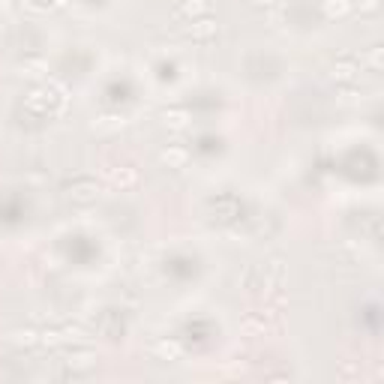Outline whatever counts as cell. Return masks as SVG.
I'll list each match as a JSON object with an SVG mask.
<instances>
[{"label":"cell","mask_w":384,"mask_h":384,"mask_svg":"<svg viewBox=\"0 0 384 384\" xmlns=\"http://www.w3.org/2000/svg\"><path fill=\"white\" fill-rule=\"evenodd\" d=\"M120 126H123L120 114H99L96 123H94V130H120Z\"/></svg>","instance_id":"d6986e66"},{"label":"cell","mask_w":384,"mask_h":384,"mask_svg":"<svg viewBox=\"0 0 384 384\" xmlns=\"http://www.w3.org/2000/svg\"><path fill=\"white\" fill-rule=\"evenodd\" d=\"M12 16V0H0V21H6Z\"/></svg>","instance_id":"44dd1931"},{"label":"cell","mask_w":384,"mask_h":384,"mask_svg":"<svg viewBox=\"0 0 384 384\" xmlns=\"http://www.w3.org/2000/svg\"><path fill=\"white\" fill-rule=\"evenodd\" d=\"M9 342L16 345V349H33V345H40V330H33V327H18V330H12Z\"/></svg>","instance_id":"5bb4252c"},{"label":"cell","mask_w":384,"mask_h":384,"mask_svg":"<svg viewBox=\"0 0 384 384\" xmlns=\"http://www.w3.org/2000/svg\"><path fill=\"white\" fill-rule=\"evenodd\" d=\"M249 4H252L255 9H271V6L279 4V0H249Z\"/></svg>","instance_id":"7402d4cb"},{"label":"cell","mask_w":384,"mask_h":384,"mask_svg":"<svg viewBox=\"0 0 384 384\" xmlns=\"http://www.w3.org/2000/svg\"><path fill=\"white\" fill-rule=\"evenodd\" d=\"M99 196H102V186L94 177H75V181L63 186V198L72 204H94L99 201Z\"/></svg>","instance_id":"6da1fadb"},{"label":"cell","mask_w":384,"mask_h":384,"mask_svg":"<svg viewBox=\"0 0 384 384\" xmlns=\"http://www.w3.org/2000/svg\"><path fill=\"white\" fill-rule=\"evenodd\" d=\"M150 354L157 357V361H162V363H174V361H181L183 357V345L174 337H162V339H157L150 345Z\"/></svg>","instance_id":"5b68a950"},{"label":"cell","mask_w":384,"mask_h":384,"mask_svg":"<svg viewBox=\"0 0 384 384\" xmlns=\"http://www.w3.org/2000/svg\"><path fill=\"white\" fill-rule=\"evenodd\" d=\"M361 63H366V67L373 69V72H381V69H384V48H381V45H373V48H369L366 55L361 57Z\"/></svg>","instance_id":"e0dca14e"},{"label":"cell","mask_w":384,"mask_h":384,"mask_svg":"<svg viewBox=\"0 0 384 384\" xmlns=\"http://www.w3.org/2000/svg\"><path fill=\"white\" fill-rule=\"evenodd\" d=\"M60 334H63V345H84L87 342V334H84V327L81 324H67V327H60Z\"/></svg>","instance_id":"2e32d148"},{"label":"cell","mask_w":384,"mask_h":384,"mask_svg":"<svg viewBox=\"0 0 384 384\" xmlns=\"http://www.w3.org/2000/svg\"><path fill=\"white\" fill-rule=\"evenodd\" d=\"M24 111L36 114V118H51V106H48V96H45V91H43V84L33 87V91L24 96Z\"/></svg>","instance_id":"ba28073f"},{"label":"cell","mask_w":384,"mask_h":384,"mask_svg":"<svg viewBox=\"0 0 384 384\" xmlns=\"http://www.w3.org/2000/svg\"><path fill=\"white\" fill-rule=\"evenodd\" d=\"M108 183L118 186V189H132L138 183V174H135V169H130V165H120V169L108 171Z\"/></svg>","instance_id":"4fadbf2b"},{"label":"cell","mask_w":384,"mask_h":384,"mask_svg":"<svg viewBox=\"0 0 384 384\" xmlns=\"http://www.w3.org/2000/svg\"><path fill=\"white\" fill-rule=\"evenodd\" d=\"M271 322H273V312L271 310L249 312L247 318H243V330H247V334H264V330L271 327Z\"/></svg>","instance_id":"7c38bea8"},{"label":"cell","mask_w":384,"mask_h":384,"mask_svg":"<svg viewBox=\"0 0 384 384\" xmlns=\"http://www.w3.org/2000/svg\"><path fill=\"white\" fill-rule=\"evenodd\" d=\"M159 120H162L165 130L181 132V130H186V126H189V120H192V118H189V111H186L183 106H169V108H162Z\"/></svg>","instance_id":"52a82bcc"},{"label":"cell","mask_w":384,"mask_h":384,"mask_svg":"<svg viewBox=\"0 0 384 384\" xmlns=\"http://www.w3.org/2000/svg\"><path fill=\"white\" fill-rule=\"evenodd\" d=\"M40 345H43V349H60V345H63L60 327H45V330H40Z\"/></svg>","instance_id":"ac0fdd59"},{"label":"cell","mask_w":384,"mask_h":384,"mask_svg":"<svg viewBox=\"0 0 384 384\" xmlns=\"http://www.w3.org/2000/svg\"><path fill=\"white\" fill-rule=\"evenodd\" d=\"M381 9V0H351V12H361V16H375Z\"/></svg>","instance_id":"ffe728a7"},{"label":"cell","mask_w":384,"mask_h":384,"mask_svg":"<svg viewBox=\"0 0 384 384\" xmlns=\"http://www.w3.org/2000/svg\"><path fill=\"white\" fill-rule=\"evenodd\" d=\"M183 33H186V40H192V43H210L213 36L220 33V21H216L213 16L192 18V21H186Z\"/></svg>","instance_id":"3957f363"},{"label":"cell","mask_w":384,"mask_h":384,"mask_svg":"<svg viewBox=\"0 0 384 384\" xmlns=\"http://www.w3.org/2000/svg\"><path fill=\"white\" fill-rule=\"evenodd\" d=\"M43 91H45V96H48L51 118H55V114H63V111H67V102H69V96H67V87H63L60 81H55V79L43 81Z\"/></svg>","instance_id":"8992f818"},{"label":"cell","mask_w":384,"mask_h":384,"mask_svg":"<svg viewBox=\"0 0 384 384\" xmlns=\"http://www.w3.org/2000/svg\"><path fill=\"white\" fill-rule=\"evenodd\" d=\"M322 16L327 21H342L351 16V0H322Z\"/></svg>","instance_id":"8fae6325"},{"label":"cell","mask_w":384,"mask_h":384,"mask_svg":"<svg viewBox=\"0 0 384 384\" xmlns=\"http://www.w3.org/2000/svg\"><path fill=\"white\" fill-rule=\"evenodd\" d=\"M48 72V63L43 57H24L18 63V75H28V79H43Z\"/></svg>","instance_id":"9a60e30c"},{"label":"cell","mask_w":384,"mask_h":384,"mask_svg":"<svg viewBox=\"0 0 384 384\" xmlns=\"http://www.w3.org/2000/svg\"><path fill=\"white\" fill-rule=\"evenodd\" d=\"M159 162L165 165V169H183V165L189 162V150L183 145H169V147H162L159 153Z\"/></svg>","instance_id":"30bf717a"},{"label":"cell","mask_w":384,"mask_h":384,"mask_svg":"<svg viewBox=\"0 0 384 384\" xmlns=\"http://www.w3.org/2000/svg\"><path fill=\"white\" fill-rule=\"evenodd\" d=\"M63 366H67L69 373H75V375L91 373V369H96V351L87 349V345H75V349L63 357Z\"/></svg>","instance_id":"7a4b0ae2"},{"label":"cell","mask_w":384,"mask_h":384,"mask_svg":"<svg viewBox=\"0 0 384 384\" xmlns=\"http://www.w3.org/2000/svg\"><path fill=\"white\" fill-rule=\"evenodd\" d=\"M177 18L192 21V18H201V16H210V0H181V6L174 9Z\"/></svg>","instance_id":"9c48e42d"},{"label":"cell","mask_w":384,"mask_h":384,"mask_svg":"<svg viewBox=\"0 0 384 384\" xmlns=\"http://www.w3.org/2000/svg\"><path fill=\"white\" fill-rule=\"evenodd\" d=\"M330 79H334L337 84H354L357 79H361V63H357L354 57H339L330 63Z\"/></svg>","instance_id":"277c9868"}]
</instances>
